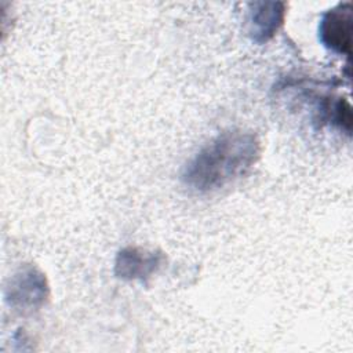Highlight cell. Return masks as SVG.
Returning <instances> with one entry per match:
<instances>
[{
    "label": "cell",
    "mask_w": 353,
    "mask_h": 353,
    "mask_svg": "<svg viewBox=\"0 0 353 353\" xmlns=\"http://www.w3.org/2000/svg\"><path fill=\"white\" fill-rule=\"evenodd\" d=\"M259 154L261 143L255 134L243 130L226 131L188 163L182 181L199 193L218 190L247 174Z\"/></svg>",
    "instance_id": "cell-1"
},
{
    "label": "cell",
    "mask_w": 353,
    "mask_h": 353,
    "mask_svg": "<svg viewBox=\"0 0 353 353\" xmlns=\"http://www.w3.org/2000/svg\"><path fill=\"white\" fill-rule=\"evenodd\" d=\"M319 39L324 47L341 54L352 52V3H339L323 14L319 25Z\"/></svg>",
    "instance_id": "cell-2"
},
{
    "label": "cell",
    "mask_w": 353,
    "mask_h": 353,
    "mask_svg": "<svg viewBox=\"0 0 353 353\" xmlns=\"http://www.w3.org/2000/svg\"><path fill=\"white\" fill-rule=\"evenodd\" d=\"M163 258L161 252L127 247L117 254L114 272L121 279L145 280L160 268Z\"/></svg>",
    "instance_id": "cell-3"
},
{
    "label": "cell",
    "mask_w": 353,
    "mask_h": 353,
    "mask_svg": "<svg viewBox=\"0 0 353 353\" xmlns=\"http://www.w3.org/2000/svg\"><path fill=\"white\" fill-rule=\"evenodd\" d=\"M251 12V36L255 41L263 43L274 36L284 19L283 3H256Z\"/></svg>",
    "instance_id": "cell-4"
},
{
    "label": "cell",
    "mask_w": 353,
    "mask_h": 353,
    "mask_svg": "<svg viewBox=\"0 0 353 353\" xmlns=\"http://www.w3.org/2000/svg\"><path fill=\"white\" fill-rule=\"evenodd\" d=\"M325 110H327L328 119L335 125H338L346 134H350V130H352V108H350L349 101H346L345 98H339L332 105L325 106Z\"/></svg>",
    "instance_id": "cell-5"
}]
</instances>
